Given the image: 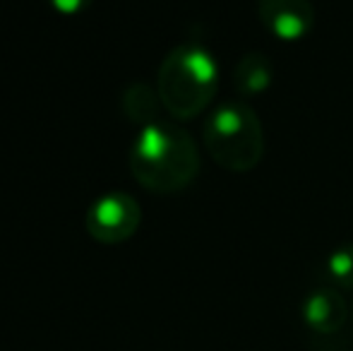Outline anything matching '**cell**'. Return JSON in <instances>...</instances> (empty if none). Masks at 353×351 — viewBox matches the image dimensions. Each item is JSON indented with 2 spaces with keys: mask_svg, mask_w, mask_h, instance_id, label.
I'll list each match as a JSON object with an SVG mask.
<instances>
[{
  "mask_svg": "<svg viewBox=\"0 0 353 351\" xmlns=\"http://www.w3.org/2000/svg\"><path fill=\"white\" fill-rule=\"evenodd\" d=\"M130 171L149 192L173 195L185 190L200 174V152L190 132L157 121L142 128L132 142Z\"/></svg>",
  "mask_w": 353,
  "mask_h": 351,
  "instance_id": "1",
  "label": "cell"
},
{
  "mask_svg": "<svg viewBox=\"0 0 353 351\" xmlns=\"http://www.w3.org/2000/svg\"><path fill=\"white\" fill-rule=\"evenodd\" d=\"M219 89V66L202 43H181L163 56L157 75L161 106L178 121H190L210 108Z\"/></svg>",
  "mask_w": 353,
  "mask_h": 351,
  "instance_id": "2",
  "label": "cell"
},
{
  "mask_svg": "<svg viewBox=\"0 0 353 351\" xmlns=\"http://www.w3.org/2000/svg\"><path fill=\"white\" fill-rule=\"evenodd\" d=\"M202 142L221 169L248 174L265 157V130L245 101H228L207 116Z\"/></svg>",
  "mask_w": 353,
  "mask_h": 351,
  "instance_id": "3",
  "label": "cell"
},
{
  "mask_svg": "<svg viewBox=\"0 0 353 351\" xmlns=\"http://www.w3.org/2000/svg\"><path fill=\"white\" fill-rule=\"evenodd\" d=\"M142 224L140 202L128 192H108L94 200L87 210V234L106 245L125 243L137 234Z\"/></svg>",
  "mask_w": 353,
  "mask_h": 351,
  "instance_id": "4",
  "label": "cell"
},
{
  "mask_svg": "<svg viewBox=\"0 0 353 351\" xmlns=\"http://www.w3.org/2000/svg\"><path fill=\"white\" fill-rule=\"evenodd\" d=\"M257 19L279 41L296 43L315 29V5L310 0H257Z\"/></svg>",
  "mask_w": 353,
  "mask_h": 351,
  "instance_id": "5",
  "label": "cell"
},
{
  "mask_svg": "<svg viewBox=\"0 0 353 351\" xmlns=\"http://www.w3.org/2000/svg\"><path fill=\"white\" fill-rule=\"evenodd\" d=\"M349 308H346V301L341 299V294L332 286L327 289H317L312 291L305 299L303 305V318L310 325L315 332L322 334H332L344 325Z\"/></svg>",
  "mask_w": 353,
  "mask_h": 351,
  "instance_id": "6",
  "label": "cell"
},
{
  "mask_svg": "<svg viewBox=\"0 0 353 351\" xmlns=\"http://www.w3.org/2000/svg\"><path fill=\"white\" fill-rule=\"evenodd\" d=\"M272 85H274V66L265 53L252 51L241 56V61L233 68V87L238 97H262Z\"/></svg>",
  "mask_w": 353,
  "mask_h": 351,
  "instance_id": "7",
  "label": "cell"
},
{
  "mask_svg": "<svg viewBox=\"0 0 353 351\" xmlns=\"http://www.w3.org/2000/svg\"><path fill=\"white\" fill-rule=\"evenodd\" d=\"M159 108H161V99H159L157 87L135 82L123 92V113L128 121L137 123V126L147 128L157 123Z\"/></svg>",
  "mask_w": 353,
  "mask_h": 351,
  "instance_id": "8",
  "label": "cell"
},
{
  "mask_svg": "<svg viewBox=\"0 0 353 351\" xmlns=\"http://www.w3.org/2000/svg\"><path fill=\"white\" fill-rule=\"evenodd\" d=\"M325 277L339 289H353V243L336 245L327 255Z\"/></svg>",
  "mask_w": 353,
  "mask_h": 351,
  "instance_id": "9",
  "label": "cell"
},
{
  "mask_svg": "<svg viewBox=\"0 0 353 351\" xmlns=\"http://www.w3.org/2000/svg\"><path fill=\"white\" fill-rule=\"evenodd\" d=\"M58 14H65V17H74V14L84 12L94 0H46Z\"/></svg>",
  "mask_w": 353,
  "mask_h": 351,
  "instance_id": "10",
  "label": "cell"
}]
</instances>
